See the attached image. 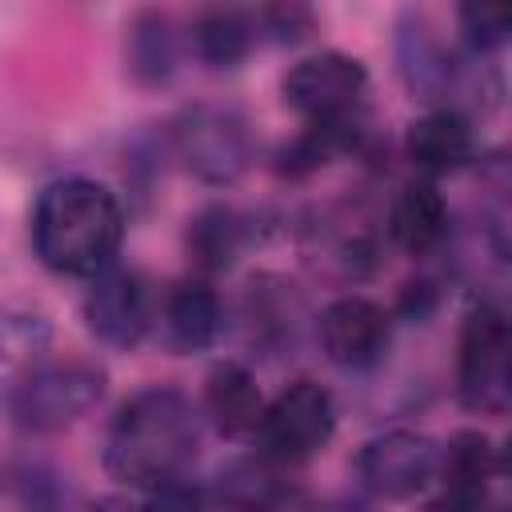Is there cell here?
<instances>
[{
	"label": "cell",
	"mask_w": 512,
	"mask_h": 512,
	"mask_svg": "<svg viewBox=\"0 0 512 512\" xmlns=\"http://www.w3.org/2000/svg\"><path fill=\"white\" fill-rule=\"evenodd\" d=\"M272 32L276 40H300L312 28V12L300 4H280V8H264L256 16V32Z\"/></svg>",
	"instance_id": "7402d4cb"
},
{
	"label": "cell",
	"mask_w": 512,
	"mask_h": 512,
	"mask_svg": "<svg viewBox=\"0 0 512 512\" xmlns=\"http://www.w3.org/2000/svg\"><path fill=\"white\" fill-rule=\"evenodd\" d=\"M124 240V208L112 188L68 176L40 192L32 208V248L60 276H100Z\"/></svg>",
	"instance_id": "7a4b0ae2"
},
{
	"label": "cell",
	"mask_w": 512,
	"mask_h": 512,
	"mask_svg": "<svg viewBox=\"0 0 512 512\" xmlns=\"http://www.w3.org/2000/svg\"><path fill=\"white\" fill-rule=\"evenodd\" d=\"M408 160L428 176L460 172L464 164L476 160V128H472V120L452 104L428 108L408 128Z\"/></svg>",
	"instance_id": "8fae6325"
},
{
	"label": "cell",
	"mask_w": 512,
	"mask_h": 512,
	"mask_svg": "<svg viewBox=\"0 0 512 512\" xmlns=\"http://www.w3.org/2000/svg\"><path fill=\"white\" fill-rule=\"evenodd\" d=\"M172 156L200 184H236L252 164V132L236 108L192 104L168 124Z\"/></svg>",
	"instance_id": "277c9868"
},
{
	"label": "cell",
	"mask_w": 512,
	"mask_h": 512,
	"mask_svg": "<svg viewBox=\"0 0 512 512\" xmlns=\"http://www.w3.org/2000/svg\"><path fill=\"white\" fill-rule=\"evenodd\" d=\"M356 472H360L364 488L376 492L380 500H412L436 480L440 444L432 436H424V432L392 428V432L372 436L360 448Z\"/></svg>",
	"instance_id": "ba28073f"
},
{
	"label": "cell",
	"mask_w": 512,
	"mask_h": 512,
	"mask_svg": "<svg viewBox=\"0 0 512 512\" xmlns=\"http://www.w3.org/2000/svg\"><path fill=\"white\" fill-rule=\"evenodd\" d=\"M156 316L152 284L136 268H104L84 292V324L108 348H136Z\"/></svg>",
	"instance_id": "9c48e42d"
},
{
	"label": "cell",
	"mask_w": 512,
	"mask_h": 512,
	"mask_svg": "<svg viewBox=\"0 0 512 512\" xmlns=\"http://www.w3.org/2000/svg\"><path fill=\"white\" fill-rule=\"evenodd\" d=\"M176 60H180V48H176L172 20L164 12H136L124 40V64L132 80L144 88L168 84L176 72Z\"/></svg>",
	"instance_id": "9a60e30c"
},
{
	"label": "cell",
	"mask_w": 512,
	"mask_h": 512,
	"mask_svg": "<svg viewBox=\"0 0 512 512\" xmlns=\"http://www.w3.org/2000/svg\"><path fill=\"white\" fill-rule=\"evenodd\" d=\"M136 512H208V496L188 480H172V484L148 488Z\"/></svg>",
	"instance_id": "44dd1931"
},
{
	"label": "cell",
	"mask_w": 512,
	"mask_h": 512,
	"mask_svg": "<svg viewBox=\"0 0 512 512\" xmlns=\"http://www.w3.org/2000/svg\"><path fill=\"white\" fill-rule=\"evenodd\" d=\"M160 324L172 352H204L220 336V296L208 288V280H180L160 300Z\"/></svg>",
	"instance_id": "7c38bea8"
},
{
	"label": "cell",
	"mask_w": 512,
	"mask_h": 512,
	"mask_svg": "<svg viewBox=\"0 0 512 512\" xmlns=\"http://www.w3.org/2000/svg\"><path fill=\"white\" fill-rule=\"evenodd\" d=\"M204 412H208L212 428L228 440L256 436L260 416H264V396H260L256 376L236 360L216 364L204 380Z\"/></svg>",
	"instance_id": "4fadbf2b"
},
{
	"label": "cell",
	"mask_w": 512,
	"mask_h": 512,
	"mask_svg": "<svg viewBox=\"0 0 512 512\" xmlns=\"http://www.w3.org/2000/svg\"><path fill=\"white\" fill-rule=\"evenodd\" d=\"M512 28V12L496 8V4H464L460 8V32L468 40L472 52H492L508 40Z\"/></svg>",
	"instance_id": "ffe728a7"
},
{
	"label": "cell",
	"mask_w": 512,
	"mask_h": 512,
	"mask_svg": "<svg viewBox=\"0 0 512 512\" xmlns=\"http://www.w3.org/2000/svg\"><path fill=\"white\" fill-rule=\"evenodd\" d=\"M312 512H368V508L356 504V500H328V504H320V508H312Z\"/></svg>",
	"instance_id": "603a6c76"
},
{
	"label": "cell",
	"mask_w": 512,
	"mask_h": 512,
	"mask_svg": "<svg viewBox=\"0 0 512 512\" xmlns=\"http://www.w3.org/2000/svg\"><path fill=\"white\" fill-rule=\"evenodd\" d=\"M336 432V404L332 392L316 380H292L284 392H276L264 404L256 440L264 460L272 464H304L316 452H324V444Z\"/></svg>",
	"instance_id": "52a82bcc"
},
{
	"label": "cell",
	"mask_w": 512,
	"mask_h": 512,
	"mask_svg": "<svg viewBox=\"0 0 512 512\" xmlns=\"http://www.w3.org/2000/svg\"><path fill=\"white\" fill-rule=\"evenodd\" d=\"M456 392L460 404L484 416H500L512 400V340L508 320L496 304L476 300L460 324L456 356Z\"/></svg>",
	"instance_id": "8992f818"
},
{
	"label": "cell",
	"mask_w": 512,
	"mask_h": 512,
	"mask_svg": "<svg viewBox=\"0 0 512 512\" xmlns=\"http://www.w3.org/2000/svg\"><path fill=\"white\" fill-rule=\"evenodd\" d=\"M48 320L28 308H0V400L20 388V380L48 356Z\"/></svg>",
	"instance_id": "2e32d148"
},
{
	"label": "cell",
	"mask_w": 512,
	"mask_h": 512,
	"mask_svg": "<svg viewBox=\"0 0 512 512\" xmlns=\"http://www.w3.org/2000/svg\"><path fill=\"white\" fill-rule=\"evenodd\" d=\"M400 72L408 80V88L420 100H440L452 80H456V64L444 52V44L424 28V20H408L400 24Z\"/></svg>",
	"instance_id": "e0dca14e"
},
{
	"label": "cell",
	"mask_w": 512,
	"mask_h": 512,
	"mask_svg": "<svg viewBox=\"0 0 512 512\" xmlns=\"http://www.w3.org/2000/svg\"><path fill=\"white\" fill-rule=\"evenodd\" d=\"M280 92L308 128H352L368 100V68L348 52H316L288 68Z\"/></svg>",
	"instance_id": "5b68a950"
},
{
	"label": "cell",
	"mask_w": 512,
	"mask_h": 512,
	"mask_svg": "<svg viewBox=\"0 0 512 512\" xmlns=\"http://www.w3.org/2000/svg\"><path fill=\"white\" fill-rule=\"evenodd\" d=\"M244 244H248V220L228 204H212L188 224V252L204 272L232 268Z\"/></svg>",
	"instance_id": "d6986e66"
},
{
	"label": "cell",
	"mask_w": 512,
	"mask_h": 512,
	"mask_svg": "<svg viewBox=\"0 0 512 512\" xmlns=\"http://www.w3.org/2000/svg\"><path fill=\"white\" fill-rule=\"evenodd\" d=\"M316 336L336 368L364 372L384 360L392 340V316L368 296H340L320 312Z\"/></svg>",
	"instance_id": "30bf717a"
},
{
	"label": "cell",
	"mask_w": 512,
	"mask_h": 512,
	"mask_svg": "<svg viewBox=\"0 0 512 512\" xmlns=\"http://www.w3.org/2000/svg\"><path fill=\"white\" fill-rule=\"evenodd\" d=\"M388 232L392 244L408 256H428L448 236V200L432 180H412L396 192L388 208Z\"/></svg>",
	"instance_id": "5bb4252c"
},
{
	"label": "cell",
	"mask_w": 512,
	"mask_h": 512,
	"mask_svg": "<svg viewBox=\"0 0 512 512\" xmlns=\"http://www.w3.org/2000/svg\"><path fill=\"white\" fill-rule=\"evenodd\" d=\"M256 16L240 12V8H204L192 20V44L196 56L212 68H236L252 44H256Z\"/></svg>",
	"instance_id": "ac0fdd59"
},
{
	"label": "cell",
	"mask_w": 512,
	"mask_h": 512,
	"mask_svg": "<svg viewBox=\"0 0 512 512\" xmlns=\"http://www.w3.org/2000/svg\"><path fill=\"white\" fill-rule=\"evenodd\" d=\"M200 452V412L176 388H144L128 396L104 436V468L128 488H160L184 480Z\"/></svg>",
	"instance_id": "6da1fadb"
},
{
	"label": "cell",
	"mask_w": 512,
	"mask_h": 512,
	"mask_svg": "<svg viewBox=\"0 0 512 512\" xmlns=\"http://www.w3.org/2000/svg\"><path fill=\"white\" fill-rule=\"evenodd\" d=\"M104 396V368L84 356H64V360H40L20 388L8 396L12 424L28 436H48L64 432L76 420H84Z\"/></svg>",
	"instance_id": "3957f363"
}]
</instances>
